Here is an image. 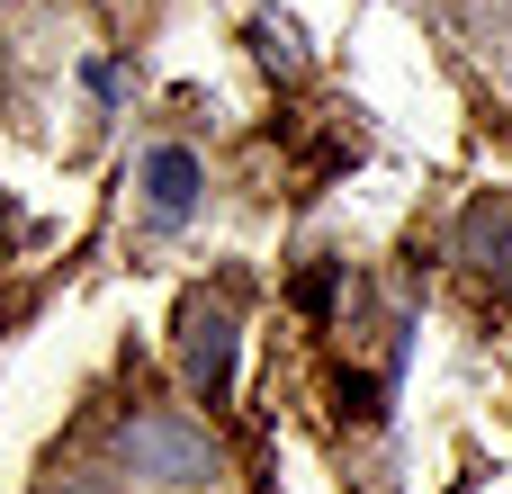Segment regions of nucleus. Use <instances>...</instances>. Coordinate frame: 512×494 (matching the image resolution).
Masks as SVG:
<instances>
[{"mask_svg": "<svg viewBox=\"0 0 512 494\" xmlns=\"http://www.w3.org/2000/svg\"><path fill=\"white\" fill-rule=\"evenodd\" d=\"M135 189H144L153 225H189V216H198V189H207V162H198L189 144H153L144 171H135Z\"/></svg>", "mask_w": 512, "mask_h": 494, "instance_id": "3", "label": "nucleus"}, {"mask_svg": "<svg viewBox=\"0 0 512 494\" xmlns=\"http://www.w3.org/2000/svg\"><path fill=\"white\" fill-rule=\"evenodd\" d=\"M126 468L144 477V486H207L225 459H216V441H207V423H189V414H171V405H153V414H126Z\"/></svg>", "mask_w": 512, "mask_h": 494, "instance_id": "1", "label": "nucleus"}, {"mask_svg": "<svg viewBox=\"0 0 512 494\" xmlns=\"http://www.w3.org/2000/svg\"><path fill=\"white\" fill-rule=\"evenodd\" d=\"M45 494H117V477H90L81 468V477H63V486H45Z\"/></svg>", "mask_w": 512, "mask_h": 494, "instance_id": "4", "label": "nucleus"}, {"mask_svg": "<svg viewBox=\"0 0 512 494\" xmlns=\"http://www.w3.org/2000/svg\"><path fill=\"white\" fill-rule=\"evenodd\" d=\"M234 342H243V324H234L225 297H189L180 306V387L198 405H225L234 396Z\"/></svg>", "mask_w": 512, "mask_h": 494, "instance_id": "2", "label": "nucleus"}]
</instances>
